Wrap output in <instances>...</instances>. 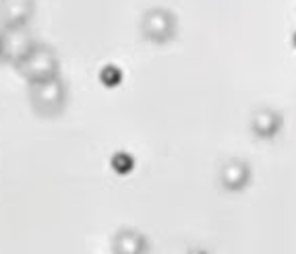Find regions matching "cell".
Returning a JSON list of instances; mask_svg holds the SVG:
<instances>
[{
    "label": "cell",
    "instance_id": "cell-1",
    "mask_svg": "<svg viewBox=\"0 0 296 254\" xmlns=\"http://www.w3.org/2000/svg\"><path fill=\"white\" fill-rule=\"evenodd\" d=\"M114 168L118 172H128L130 168H133V160H130L128 155H116L114 157Z\"/></svg>",
    "mask_w": 296,
    "mask_h": 254
},
{
    "label": "cell",
    "instance_id": "cell-2",
    "mask_svg": "<svg viewBox=\"0 0 296 254\" xmlns=\"http://www.w3.org/2000/svg\"><path fill=\"white\" fill-rule=\"evenodd\" d=\"M102 79H104L106 85H116V83L120 81V71L110 67V69H106V71L102 73Z\"/></svg>",
    "mask_w": 296,
    "mask_h": 254
},
{
    "label": "cell",
    "instance_id": "cell-3",
    "mask_svg": "<svg viewBox=\"0 0 296 254\" xmlns=\"http://www.w3.org/2000/svg\"><path fill=\"white\" fill-rule=\"evenodd\" d=\"M292 42H294V48H296V34H294V38H292Z\"/></svg>",
    "mask_w": 296,
    "mask_h": 254
}]
</instances>
